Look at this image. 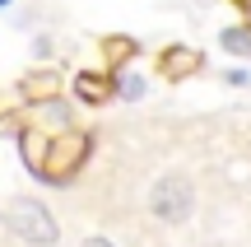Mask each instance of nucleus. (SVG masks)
<instances>
[{"instance_id": "f257e3e1", "label": "nucleus", "mask_w": 251, "mask_h": 247, "mask_svg": "<svg viewBox=\"0 0 251 247\" xmlns=\"http://www.w3.org/2000/svg\"><path fill=\"white\" fill-rule=\"evenodd\" d=\"M93 154V136L89 131H61V136H51V149H47V168H42V182L51 187H70L75 177H79V168L89 164Z\"/></svg>"}, {"instance_id": "9d476101", "label": "nucleus", "mask_w": 251, "mask_h": 247, "mask_svg": "<svg viewBox=\"0 0 251 247\" xmlns=\"http://www.w3.org/2000/svg\"><path fill=\"white\" fill-rule=\"evenodd\" d=\"M219 42H224L233 56H251V28H228V33L219 37Z\"/></svg>"}, {"instance_id": "423d86ee", "label": "nucleus", "mask_w": 251, "mask_h": 247, "mask_svg": "<svg viewBox=\"0 0 251 247\" xmlns=\"http://www.w3.org/2000/svg\"><path fill=\"white\" fill-rule=\"evenodd\" d=\"M56 89H61V75H56V70H28L24 80H19V98H24L28 108H37V103H51Z\"/></svg>"}, {"instance_id": "7ed1b4c3", "label": "nucleus", "mask_w": 251, "mask_h": 247, "mask_svg": "<svg viewBox=\"0 0 251 247\" xmlns=\"http://www.w3.org/2000/svg\"><path fill=\"white\" fill-rule=\"evenodd\" d=\"M149 210L158 215V220H168V224H181L191 215V182H181V177H163V182H153Z\"/></svg>"}, {"instance_id": "f03ea898", "label": "nucleus", "mask_w": 251, "mask_h": 247, "mask_svg": "<svg viewBox=\"0 0 251 247\" xmlns=\"http://www.w3.org/2000/svg\"><path fill=\"white\" fill-rule=\"evenodd\" d=\"M5 224H9V233H19V238L33 243V247H56L61 243L56 215L47 210L42 201H33V196H14V201L5 205Z\"/></svg>"}, {"instance_id": "ddd939ff", "label": "nucleus", "mask_w": 251, "mask_h": 247, "mask_svg": "<svg viewBox=\"0 0 251 247\" xmlns=\"http://www.w3.org/2000/svg\"><path fill=\"white\" fill-rule=\"evenodd\" d=\"M0 5H9V0H0Z\"/></svg>"}, {"instance_id": "1a4fd4ad", "label": "nucleus", "mask_w": 251, "mask_h": 247, "mask_svg": "<svg viewBox=\"0 0 251 247\" xmlns=\"http://www.w3.org/2000/svg\"><path fill=\"white\" fill-rule=\"evenodd\" d=\"M135 52H140L135 37H102V61H107V70H121Z\"/></svg>"}, {"instance_id": "39448f33", "label": "nucleus", "mask_w": 251, "mask_h": 247, "mask_svg": "<svg viewBox=\"0 0 251 247\" xmlns=\"http://www.w3.org/2000/svg\"><path fill=\"white\" fill-rule=\"evenodd\" d=\"M47 149H51V136L47 131H37V126H19V159H24V168L33 177H42V168H47Z\"/></svg>"}, {"instance_id": "6e6552de", "label": "nucleus", "mask_w": 251, "mask_h": 247, "mask_svg": "<svg viewBox=\"0 0 251 247\" xmlns=\"http://www.w3.org/2000/svg\"><path fill=\"white\" fill-rule=\"evenodd\" d=\"M28 126H37V131H47V136H61V131H70V108H65L61 98H51V103H37V121H28Z\"/></svg>"}, {"instance_id": "0eeeda50", "label": "nucleus", "mask_w": 251, "mask_h": 247, "mask_svg": "<svg viewBox=\"0 0 251 247\" xmlns=\"http://www.w3.org/2000/svg\"><path fill=\"white\" fill-rule=\"evenodd\" d=\"M158 70L172 75V80H181V75L200 70V52H196V47H168V52L158 56Z\"/></svg>"}, {"instance_id": "f8f14e48", "label": "nucleus", "mask_w": 251, "mask_h": 247, "mask_svg": "<svg viewBox=\"0 0 251 247\" xmlns=\"http://www.w3.org/2000/svg\"><path fill=\"white\" fill-rule=\"evenodd\" d=\"M84 247H112L107 238H89V243H84Z\"/></svg>"}, {"instance_id": "20e7f679", "label": "nucleus", "mask_w": 251, "mask_h": 247, "mask_svg": "<svg viewBox=\"0 0 251 247\" xmlns=\"http://www.w3.org/2000/svg\"><path fill=\"white\" fill-rule=\"evenodd\" d=\"M112 93H117V80H112L107 70H79L75 75V98H79L84 108H107Z\"/></svg>"}, {"instance_id": "9b49d317", "label": "nucleus", "mask_w": 251, "mask_h": 247, "mask_svg": "<svg viewBox=\"0 0 251 247\" xmlns=\"http://www.w3.org/2000/svg\"><path fill=\"white\" fill-rule=\"evenodd\" d=\"M117 93H126V98H140V93H144V84L135 80V75H121V80H117Z\"/></svg>"}]
</instances>
